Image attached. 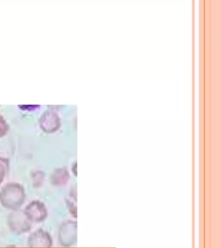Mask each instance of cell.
<instances>
[{
	"instance_id": "obj_1",
	"label": "cell",
	"mask_w": 221,
	"mask_h": 248,
	"mask_svg": "<svg viewBox=\"0 0 221 248\" xmlns=\"http://www.w3.org/2000/svg\"><path fill=\"white\" fill-rule=\"evenodd\" d=\"M25 199L26 192L20 184L12 182L5 184L0 191V203L11 210H18L24 203Z\"/></svg>"
},
{
	"instance_id": "obj_2",
	"label": "cell",
	"mask_w": 221,
	"mask_h": 248,
	"mask_svg": "<svg viewBox=\"0 0 221 248\" xmlns=\"http://www.w3.org/2000/svg\"><path fill=\"white\" fill-rule=\"evenodd\" d=\"M32 223L24 211H13L9 216V228L15 233L23 234L29 232L32 228Z\"/></svg>"
},
{
	"instance_id": "obj_3",
	"label": "cell",
	"mask_w": 221,
	"mask_h": 248,
	"mask_svg": "<svg viewBox=\"0 0 221 248\" xmlns=\"http://www.w3.org/2000/svg\"><path fill=\"white\" fill-rule=\"evenodd\" d=\"M59 243L63 247H70L77 242V224L67 221L62 224L59 232Z\"/></svg>"
},
{
	"instance_id": "obj_4",
	"label": "cell",
	"mask_w": 221,
	"mask_h": 248,
	"mask_svg": "<svg viewBox=\"0 0 221 248\" xmlns=\"http://www.w3.org/2000/svg\"><path fill=\"white\" fill-rule=\"evenodd\" d=\"M24 212L32 222H42L47 218L48 209L40 201H32L24 209Z\"/></svg>"
},
{
	"instance_id": "obj_5",
	"label": "cell",
	"mask_w": 221,
	"mask_h": 248,
	"mask_svg": "<svg viewBox=\"0 0 221 248\" xmlns=\"http://www.w3.org/2000/svg\"><path fill=\"white\" fill-rule=\"evenodd\" d=\"M53 245L51 236L42 229L36 230L29 237L28 246L30 248H51Z\"/></svg>"
},
{
	"instance_id": "obj_6",
	"label": "cell",
	"mask_w": 221,
	"mask_h": 248,
	"mask_svg": "<svg viewBox=\"0 0 221 248\" xmlns=\"http://www.w3.org/2000/svg\"><path fill=\"white\" fill-rule=\"evenodd\" d=\"M69 179V172L65 168L57 169L51 176V184L56 186H65Z\"/></svg>"
},
{
	"instance_id": "obj_7",
	"label": "cell",
	"mask_w": 221,
	"mask_h": 248,
	"mask_svg": "<svg viewBox=\"0 0 221 248\" xmlns=\"http://www.w3.org/2000/svg\"><path fill=\"white\" fill-rule=\"evenodd\" d=\"M9 163L6 159L0 158V184L2 183L8 170Z\"/></svg>"
},
{
	"instance_id": "obj_8",
	"label": "cell",
	"mask_w": 221,
	"mask_h": 248,
	"mask_svg": "<svg viewBox=\"0 0 221 248\" xmlns=\"http://www.w3.org/2000/svg\"><path fill=\"white\" fill-rule=\"evenodd\" d=\"M33 181H34V184L36 187H39L43 184L44 180V173L43 171L38 170H36L33 173L32 175Z\"/></svg>"
},
{
	"instance_id": "obj_9",
	"label": "cell",
	"mask_w": 221,
	"mask_h": 248,
	"mask_svg": "<svg viewBox=\"0 0 221 248\" xmlns=\"http://www.w3.org/2000/svg\"><path fill=\"white\" fill-rule=\"evenodd\" d=\"M7 131V124L0 118V137L5 135Z\"/></svg>"
},
{
	"instance_id": "obj_10",
	"label": "cell",
	"mask_w": 221,
	"mask_h": 248,
	"mask_svg": "<svg viewBox=\"0 0 221 248\" xmlns=\"http://www.w3.org/2000/svg\"><path fill=\"white\" fill-rule=\"evenodd\" d=\"M14 248V247H13V246H11L10 248Z\"/></svg>"
}]
</instances>
